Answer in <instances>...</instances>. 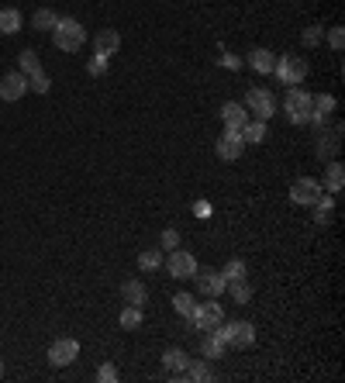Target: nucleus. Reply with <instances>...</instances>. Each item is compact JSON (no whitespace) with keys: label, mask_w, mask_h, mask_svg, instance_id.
Returning <instances> with one entry per match:
<instances>
[{"label":"nucleus","mask_w":345,"mask_h":383,"mask_svg":"<svg viewBox=\"0 0 345 383\" xmlns=\"http://www.w3.org/2000/svg\"><path fill=\"white\" fill-rule=\"evenodd\" d=\"M86 42V28L76 18H59L55 28H52V45L59 52H80Z\"/></svg>","instance_id":"f257e3e1"},{"label":"nucleus","mask_w":345,"mask_h":383,"mask_svg":"<svg viewBox=\"0 0 345 383\" xmlns=\"http://www.w3.org/2000/svg\"><path fill=\"white\" fill-rule=\"evenodd\" d=\"M287 118L290 125H307L311 121V107H314V97L301 90V86H287Z\"/></svg>","instance_id":"f03ea898"},{"label":"nucleus","mask_w":345,"mask_h":383,"mask_svg":"<svg viewBox=\"0 0 345 383\" xmlns=\"http://www.w3.org/2000/svg\"><path fill=\"white\" fill-rule=\"evenodd\" d=\"M221 321H224V307L217 304V297H208L204 304H197L194 314H190V325L197 332H215Z\"/></svg>","instance_id":"7ed1b4c3"},{"label":"nucleus","mask_w":345,"mask_h":383,"mask_svg":"<svg viewBox=\"0 0 345 383\" xmlns=\"http://www.w3.org/2000/svg\"><path fill=\"white\" fill-rule=\"evenodd\" d=\"M228 345H238V349H249L256 342V325L252 321H221L215 328Z\"/></svg>","instance_id":"20e7f679"},{"label":"nucleus","mask_w":345,"mask_h":383,"mask_svg":"<svg viewBox=\"0 0 345 383\" xmlns=\"http://www.w3.org/2000/svg\"><path fill=\"white\" fill-rule=\"evenodd\" d=\"M273 73L280 76V83L297 86L307 80V59H304V55H280L276 66H273Z\"/></svg>","instance_id":"39448f33"},{"label":"nucleus","mask_w":345,"mask_h":383,"mask_svg":"<svg viewBox=\"0 0 345 383\" xmlns=\"http://www.w3.org/2000/svg\"><path fill=\"white\" fill-rule=\"evenodd\" d=\"M245 111H252L256 121H269V118L276 114V97H273L266 86H252V90L245 93Z\"/></svg>","instance_id":"423d86ee"},{"label":"nucleus","mask_w":345,"mask_h":383,"mask_svg":"<svg viewBox=\"0 0 345 383\" xmlns=\"http://www.w3.org/2000/svg\"><path fill=\"white\" fill-rule=\"evenodd\" d=\"M163 262H166V269H170L172 280H194V273L201 269L197 259H194V253H187V249H172L170 259H163Z\"/></svg>","instance_id":"0eeeda50"},{"label":"nucleus","mask_w":345,"mask_h":383,"mask_svg":"<svg viewBox=\"0 0 345 383\" xmlns=\"http://www.w3.org/2000/svg\"><path fill=\"white\" fill-rule=\"evenodd\" d=\"M242 149H245V142H242V131H231V128H224V135L215 142L217 159H224V163H235V159H242Z\"/></svg>","instance_id":"6e6552de"},{"label":"nucleus","mask_w":345,"mask_h":383,"mask_svg":"<svg viewBox=\"0 0 345 383\" xmlns=\"http://www.w3.org/2000/svg\"><path fill=\"white\" fill-rule=\"evenodd\" d=\"M321 194H325V187H321L314 176H301V180H294V187H290V201H294V204H304V208H311Z\"/></svg>","instance_id":"1a4fd4ad"},{"label":"nucleus","mask_w":345,"mask_h":383,"mask_svg":"<svg viewBox=\"0 0 345 383\" xmlns=\"http://www.w3.org/2000/svg\"><path fill=\"white\" fill-rule=\"evenodd\" d=\"M194 283H197V290L204 294V297H221L224 294V276H221V269H197L194 273Z\"/></svg>","instance_id":"9d476101"},{"label":"nucleus","mask_w":345,"mask_h":383,"mask_svg":"<svg viewBox=\"0 0 345 383\" xmlns=\"http://www.w3.org/2000/svg\"><path fill=\"white\" fill-rule=\"evenodd\" d=\"M80 356V342L76 339H55L48 345V363L52 366H69Z\"/></svg>","instance_id":"9b49d317"},{"label":"nucleus","mask_w":345,"mask_h":383,"mask_svg":"<svg viewBox=\"0 0 345 383\" xmlns=\"http://www.w3.org/2000/svg\"><path fill=\"white\" fill-rule=\"evenodd\" d=\"M28 93V76L25 73H7L4 80H0V100H7V104H14V100H21Z\"/></svg>","instance_id":"f8f14e48"},{"label":"nucleus","mask_w":345,"mask_h":383,"mask_svg":"<svg viewBox=\"0 0 345 383\" xmlns=\"http://www.w3.org/2000/svg\"><path fill=\"white\" fill-rule=\"evenodd\" d=\"M221 121H224V128H231V131H242L245 121H249V111H245L238 100H228V104L221 107Z\"/></svg>","instance_id":"ddd939ff"},{"label":"nucleus","mask_w":345,"mask_h":383,"mask_svg":"<svg viewBox=\"0 0 345 383\" xmlns=\"http://www.w3.org/2000/svg\"><path fill=\"white\" fill-rule=\"evenodd\" d=\"M93 48H97V55H107V59H111V55L121 48V35H118L114 28H104V32H97Z\"/></svg>","instance_id":"4468645a"},{"label":"nucleus","mask_w":345,"mask_h":383,"mask_svg":"<svg viewBox=\"0 0 345 383\" xmlns=\"http://www.w3.org/2000/svg\"><path fill=\"white\" fill-rule=\"evenodd\" d=\"M187 363H190V356H187L183 349H176V345L163 352V366H166V373H170L172 380H180V373L187 370Z\"/></svg>","instance_id":"2eb2a0df"},{"label":"nucleus","mask_w":345,"mask_h":383,"mask_svg":"<svg viewBox=\"0 0 345 383\" xmlns=\"http://www.w3.org/2000/svg\"><path fill=\"white\" fill-rule=\"evenodd\" d=\"M332 111H335V97H332V93H321V97H314L311 121H314V125H325V121L332 118Z\"/></svg>","instance_id":"dca6fc26"},{"label":"nucleus","mask_w":345,"mask_h":383,"mask_svg":"<svg viewBox=\"0 0 345 383\" xmlns=\"http://www.w3.org/2000/svg\"><path fill=\"white\" fill-rule=\"evenodd\" d=\"M249 66H252L256 73H262V76H266V73H273V66H276V55H273L269 48H252V52H249Z\"/></svg>","instance_id":"f3484780"},{"label":"nucleus","mask_w":345,"mask_h":383,"mask_svg":"<svg viewBox=\"0 0 345 383\" xmlns=\"http://www.w3.org/2000/svg\"><path fill=\"white\" fill-rule=\"evenodd\" d=\"M211 377H215V373H211L208 359H190L187 370L180 373V380H211Z\"/></svg>","instance_id":"a211bd4d"},{"label":"nucleus","mask_w":345,"mask_h":383,"mask_svg":"<svg viewBox=\"0 0 345 383\" xmlns=\"http://www.w3.org/2000/svg\"><path fill=\"white\" fill-rule=\"evenodd\" d=\"M21 32V11L18 7H4L0 11V35H18Z\"/></svg>","instance_id":"6ab92c4d"},{"label":"nucleus","mask_w":345,"mask_h":383,"mask_svg":"<svg viewBox=\"0 0 345 383\" xmlns=\"http://www.w3.org/2000/svg\"><path fill=\"white\" fill-rule=\"evenodd\" d=\"M121 294H125V300H128V304H135V307H142V304H145V297H149V290H145V283H142V280H125Z\"/></svg>","instance_id":"aec40b11"},{"label":"nucleus","mask_w":345,"mask_h":383,"mask_svg":"<svg viewBox=\"0 0 345 383\" xmlns=\"http://www.w3.org/2000/svg\"><path fill=\"white\" fill-rule=\"evenodd\" d=\"M201 349H204V359H221V356H224V349H228V342L221 339L217 332H208Z\"/></svg>","instance_id":"412c9836"},{"label":"nucleus","mask_w":345,"mask_h":383,"mask_svg":"<svg viewBox=\"0 0 345 383\" xmlns=\"http://www.w3.org/2000/svg\"><path fill=\"white\" fill-rule=\"evenodd\" d=\"M39 69H42V59H39V52H35V48H25V52L18 55V73L32 76V73H39Z\"/></svg>","instance_id":"4be33fe9"},{"label":"nucleus","mask_w":345,"mask_h":383,"mask_svg":"<svg viewBox=\"0 0 345 383\" xmlns=\"http://www.w3.org/2000/svg\"><path fill=\"white\" fill-rule=\"evenodd\" d=\"M311 208H314V221H318V224H328L332 208H335V194H321V197H318Z\"/></svg>","instance_id":"5701e85b"},{"label":"nucleus","mask_w":345,"mask_h":383,"mask_svg":"<svg viewBox=\"0 0 345 383\" xmlns=\"http://www.w3.org/2000/svg\"><path fill=\"white\" fill-rule=\"evenodd\" d=\"M242 142H245V145H262V142H266V121H245Z\"/></svg>","instance_id":"b1692460"},{"label":"nucleus","mask_w":345,"mask_h":383,"mask_svg":"<svg viewBox=\"0 0 345 383\" xmlns=\"http://www.w3.org/2000/svg\"><path fill=\"white\" fill-rule=\"evenodd\" d=\"M339 135H342V128L339 125L332 128L328 135L321 131V138H318V152H321V156H335V149H339Z\"/></svg>","instance_id":"393cba45"},{"label":"nucleus","mask_w":345,"mask_h":383,"mask_svg":"<svg viewBox=\"0 0 345 383\" xmlns=\"http://www.w3.org/2000/svg\"><path fill=\"white\" fill-rule=\"evenodd\" d=\"M55 21H59V14H55V11H48V7H42V11H35L32 28H35V32H52V28H55Z\"/></svg>","instance_id":"a878e982"},{"label":"nucleus","mask_w":345,"mask_h":383,"mask_svg":"<svg viewBox=\"0 0 345 383\" xmlns=\"http://www.w3.org/2000/svg\"><path fill=\"white\" fill-rule=\"evenodd\" d=\"M163 266V249H145V253H138V269L142 273H152V269H159Z\"/></svg>","instance_id":"bb28decb"},{"label":"nucleus","mask_w":345,"mask_h":383,"mask_svg":"<svg viewBox=\"0 0 345 383\" xmlns=\"http://www.w3.org/2000/svg\"><path fill=\"white\" fill-rule=\"evenodd\" d=\"M342 183H345V170L339 166V163H332L328 173H325V190H328V194H339V190H342Z\"/></svg>","instance_id":"cd10ccee"},{"label":"nucleus","mask_w":345,"mask_h":383,"mask_svg":"<svg viewBox=\"0 0 345 383\" xmlns=\"http://www.w3.org/2000/svg\"><path fill=\"white\" fill-rule=\"evenodd\" d=\"M224 290L231 294V300H235V304H249V300H252V287H249L245 280H231Z\"/></svg>","instance_id":"c85d7f7f"},{"label":"nucleus","mask_w":345,"mask_h":383,"mask_svg":"<svg viewBox=\"0 0 345 383\" xmlns=\"http://www.w3.org/2000/svg\"><path fill=\"white\" fill-rule=\"evenodd\" d=\"M194 307H197V297H194V294H176V297H172V311H176L180 318H190Z\"/></svg>","instance_id":"c756f323"},{"label":"nucleus","mask_w":345,"mask_h":383,"mask_svg":"<svg viewBox=\"0 0 345 383\" xmlns=\"http://www.w3.org/2000/svg\"><path fill=\"white\" fill-rule=\"evenodd\" d=\"M121 328H125V332H135V328H142V307L128 304V307L121 311Z\"/></svg>","instance_id":"7c9ffc66"},{"label":"nucleus","mask_w":345,"mask_h":383,"mask_svg":"<svg viewBox=\"0 0 345 383\" xmlns=\"http://www.w3.org/2000/svg\"><path fill=\"white\" fill-rule=\"evenodd\" d=\"M221 276H224V283H231V280H245V262H242V259H231V262L221 269Z\"/></svg>","instance_id":"2f4dec72"},{"label":"nucleus","mask_w":345,"mask_h":383,"mask_svg":"<svg viewBox=\"0 0 345 383\" xmlns=\"http://www.w3.org/2000/svg\"><path fill=\"white\" fill-rule=\"evenodd\" d=\"M48 86H52V80L45 76V69H39V73L28 76V90H35V93H48Z\"/></svg>","instance_id":"473e14b6"},{"label":"nucleus","mask_w":345,"mask_h":383,"mask_svg":"<svg viewBox=\"0 0 345 383\" xmlns=\"http://www.w3.org/2000/svg\"><path fill=\"white\" fill-rule=\"evenodd\" d=\"M107 55H93L90 62H86V69H90V76H100V73H107Z\"/></svg>","instance_id":"72a5a7b5"},{"label":"nucleus","mask_w":345,"mask_h":383,"mask_svg":"<svg viewBox=\"0 0 345 383\" xmlns=\"http://www.w3.org/2000/svg\"><path fill=\"white\" fill-rule=\"evenodd\" d=\"M159 246H163V249H180V231H176V228H166L163 238H159Z\"/></svg>","instance_id":"f704fd0d"},{"label":"nucleus","mask_w":345,"mask_h":383,"mask_svg":"<svg viewBox=\"0 0 345 383\" xmlns=\"http://www.w3.org/2000/svg\"><path fill=\"white\" fill-rule=\"evenodd\" d=\"M321 32H325L321 25H311V28L304 32V45H307V48H314V45L321 42Z\"/></svg>","instance_id":"c9c22d12"},{"label":"nucleus","mask_w":345,"mask_h":383,"mask_svg":"<svg viewBox=\"0 0 345 383\" xmlns=\"http://www.w3.org/2000/svg\"><path fill=\"white\" fill-rule=\"evenodd\" d=\"M97 380H100V383H114V380H118V370H114L111 363H104V366L97 370Z\"/></svg>","instance_id":"e433bc0d"},{"label":"nucleus","mask_w":345,"mask_h":383,"mask_svg":"<svg viewBox=\"0 0 345 383\" xmlns=\"http://www.w3.org/2000/svg\"><path fill=\"white\" fill-rule=\"evenodd\" d=\"M342 42H345V32L342 28H332V32H328V45H332L335 52H342Z\"/></svg>","instance_id":"4c0bfd02"},{"label":"nucleus","mask_w":345,"mask_h":383,"mask_svg":"<svg viewBox=\"0 0 345 383\" xmlns=\"http://www.w3.org/2000/svg\"><path fill=\"white\" fill-rule=\"evenodd\" d=\"M0 377H4V363H0Z\"/></svg>","instance_id":"58836bf2"}]
</instances>
